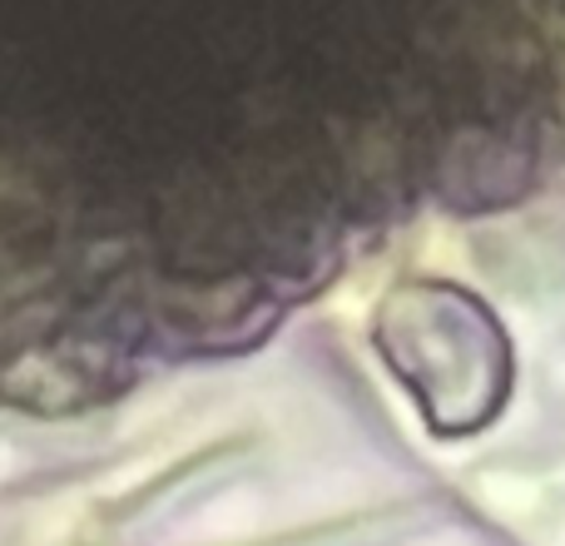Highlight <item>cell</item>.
<instances>
[{"label": "cell", "instance_id": "6da1fadb", "mask_svg": "<svg viewBox=\"0 0 565 546\" xmlns=\"http://www.w3.org/2000/svg\"><path fill=\"white\" fill-rule=\"evenodd\" d=\"M377 348L437 432H471L501 408L511 353L481 298L451 283H402L377 308Z\"/></svg>", "mask_w": 565, "mask_h": 546}]
</instances>
